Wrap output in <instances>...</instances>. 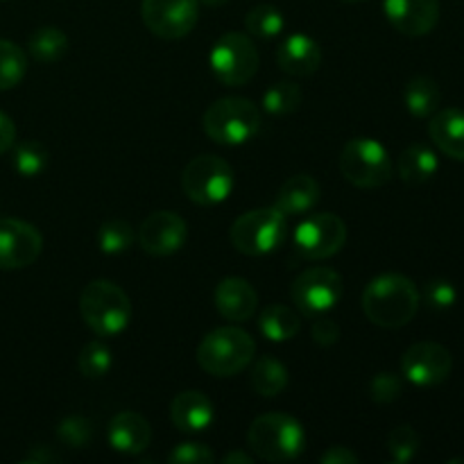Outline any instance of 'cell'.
Here are the masks:
<instances>
[{
  "label": "cell",
  "mask_w": 464,
  "mask_h": 464,
  "mask_svg": "<svg viewBox=\"0 0 464 464\" xmlns=\"http://www.w3.org/2000/svg\"><path fill=\"white\" fill-rule=\"evenodd\" d=\"M420 302L421 295L415 281L397 272L374 276L362 293V311L367 320L381 329H401L411 324L420 311Z\"/></svg>",
  "instance_id": "cell-1"
},
{
  "label": "cell",
  "mask_w": 464,
  "mask_h": 464,
  "mask_svg": "<svg viewBox=\"0 0 464 464\" xmlns=\"http://www.w3.org/2000/svg\"><path fill=\"white\" fill-rule=\"evenodd\" d=\"M80 315L98 338H113L131 322V302L113 281L95 279L80 295Z\"/></svg>",
  "instance_id": "cell-2"
},
{
  "label": "cell",
  "mask_w": 464,
  "mask_h": 464,
  "mask_svg": "<svg viewBox=\"0 0 464 464\" xmlns=\"http://www.w3.org/2000/svg\"><path fill=\"white\" fill-rule=\"evenodd\" d=\"M256 353V343L238 326H220L202 338L198 347V362L207 374L227 379L249 367Z\"/></svg>",
  "instance_id": "cell-3"
},
{
  "label": "cell",
  "mask_w": 464,
  "mask_h": 464,
  "mask_svg": "<svg viewBox=\"0 0 464 464\" xmlns=\"http://www.w3.org/2000/svg\"><path fill=\"white\" fill-rule=\"evenodd\" d=\"M247 444L261 460L290 462L302 456L306 447V433L295 417L270 412L252 421L247 430Z\"/></svg>",
  "instance_id": "cell-4"
},
{
  "label": "cell",
  "mask_w": 464,
  "mask_h": 464,
  "mask_svg": "<svg viewBox=\"0 0 464 464\" xmlns=\"http://www.w3.org/2000/svg\"><path fill=\"white\" fill-rule=\"evenodd\" d=\"M261 109L247 98H222L204 113V131L220 145H243L261 130Z\"/></svg>",
  "instance_id": "cell-5"
},
{
  "label": "cell",
  "mask_w": 464,
  "mask_h": 464,
  "mask_svg": "<svg viewBox=\"0 0 464 464\" xmlns=\"http://www.w3.org/2000/svg\"><path fill=\"white\" fill-rule=\"evenodd\" d=\"M288 236V220L276 207L254 208L231 225V245L247 256H266L279 249Z\"/></svg>",
  "instance_id": "cell-6"
},
{
  "label": "cell",
  "mask_w": 464,
  "mask_h": 464,
  "mask_svg": "<svg viewBox=\"0 0 464 464\" xmlns=\"http://www.w3.org/2000/svg\"><path fill=\"white\" fill-rule=\"evenodd\" d=\"M340 172L356 188H381L392 179V159L374 139H352L338 157Z\"/></svg>",
  "instance_id": "cell-7"
},
{
  "label": "cell",
  "mask_w": 464,
  "mask_h": 464,
  "mask_svg": "<svg viewBox=\"0 0 464 464\" xmlns=\"http://www.w3.org/2000/svg\"><path fill=\"white\" fill-rule=\"evenodd\" d=\"M181 188L190 202L199 207H216L234 190V170L225 159L199 154L181 172Z\"/></svg>",
  "instance_id": "cell-8"
},
{
  "label": "cell",
  "mask_w": 464,
  "mask_h": 464,
  "mask_svg": "<svg viewBox=\"0 0 464 464\" xmlns=\"http://www.w3.org/2000/svg\"><path fill=\"white\" fill-rule=\"evenodd\" d=\"M213 75L225 86H243L258 72V50L247 34L227 32L208 54Z\"/></svg>",
  "instance_id": "cell-9"
},
{
  "label": "cell",
  "mask_w": 464,
  "mask_h": 464,
  "mask_svg": "<svg viewBox=\"0 0 464 464\" xmlns=\"http://www.w3.org/2000/svg\"><path fill=\"white\" fill-rule=\"evenodd\" d=\"M347 243V225L335 213H313L295 229V249L306 261L335 256Z\"/></svg>",
  "instance_id": "cell-10"
},
{
  "label": "cell",
  "mask_w": 464,
  "mask_h": 464,
  "mask_svg": "<svg viewBox=\"0 0 464 464\" xmlns=\"http://www.w3.org/2000/svg\"><path fill=\"white\" fill-rule=\"evenodd\" d=\"M290 297L304 315H324L343 297V276L331 267H311L293 281Z\"/></svg>",
  "instance_id": "cell-11"
},
{
  "label": "cell",
  "mask_w": 464,
  "mask_h": 464,
  "mask_svg": "<svg viewBox=\"0 0 464 464\" xmlns=\"http://www.w3.org/2000/svg\"><path fill=\"white\" fill-rule=\"evenodd\" d=\"M140 16L159 39H184L198 25L199 0H143Z\"/></svg>",
  "instance_id": "cell-12"
},
{
  "label": "cell",
  "mask_w": 464,
  "mask_h": 464,
  "mask_svg": "<svg viewBox=\"0 0 464 464\" xmlns=\"http://www.w3.org/2000/svg\"><path fill=\"white\" fill-rule=\"evenodd\" d=\"M453 370V356L438 343H417L401 356V374L417 388L444 383Z\"/></svg>",
  "instance_id": "cell-13"
},
{
  "label": "cell",
  "mask_w": 464,
  "mask_h": 464,
  "mask_svg": "<svg viewBox=\"0 0 464 464\" xmlns=\"http://www.w3.org/2000/svg\"><path fill=\"white\" fill-rule=\"evenodd\" d=\"M44 238L30 222L0 218V270H23L39 258Z\"/></svg>",
  "instance_id": "cell-14"
},
{
  "label": "cell",
  "mask_w": 464,
  "mask_h": 464,
  "mask_svg": "<svg viewBox=\"0 0 464 464\" xmlns=\"http://www.w3.org/2000/svg\"><path fill=\"white\" fill-rule=\"evenodd\" d=\"M188 238L184 218L172 211H154L140 222L139 243L150 256H170L179 252Z\"/></svg>",
  "instance_id": "cell-15"
},
{
  "label": "cell",
  "mask_w": 464,
  "mask_h": 464,
  "mask_svg": "<svg viewBox=\"0 0 464 464\" xmlns=\"http://www.w3.org/2000/svg\"><path fill=\"white\" fill-rule=\"evenodd\" d=\"M390 25L406 36H426L440 21V0H383Z\"/></svg>",
  "instance_id": "cell-16"
},
{
  "label": "cell",
  "mask_w": 464,
  "mask_h": 464,
  "mask_svg": "<svg viewBox=\"0 0 464 464\" xmlns=\"http://www.w3.org/2000/svg\"><path fill=\"white\" fill-rule=\"evenodd\" d=\"M213 302L225 320L243 324V322L252 320L256 313L258 295L249 281L240 279V276H227L216 285Z\"/></svg>",
  "instance_id": "cell-17"
},
{
  "label": "cell",
  "mask_w": 464,
  "mask_h": 464,
  "mask_svg": "<svg viewBox=\"0 0 464 464\" xmlns=\"http://www.w3.org/2000/svg\"><path fill=\"white\" fill-rule=\"evenodd\" d=\"M107 440L116 453H122V456H139L152 442V426L139 412L122 411L109 421Z\"/></svg>",
  "instance_id": "cell-18"
},
{
  "label": "cell",
  "mask_w": 464,
  "mask_h": 464,
  "mask_svg": "<svg viewBox=\"0 0 464 464\" xmlns=\"http://www.w3.org/2000/svg\"><path fill=\"white\" fill-rule=\"evenodd\" d=\"M170 420L181 433H204L216 420V408L204 392L186 390L172 399Z\"/></svg>",
  "instance_id": "cell-19"
},
{
  "label": "cell",
  "mask_w": 464,
  "mask_h": 464,
  "mask_svg": "<svg viewBox=\"0 0 464 464\" xmlns=\"http://www.w3.org/2000/svg\"><path fill=\"white\" fill-rule=\"evenodd\" d=\"M276 62L288 75L308 77L317 72L322 63V48L306 34H290L276 53Z\"/></svg>",
  "instance_id": "cell-20"
},
{
  "label": "cell",
  "mask_w": 464,
  "mask_h": 464,
  "mask_svg": "<svg viewBox=\"0 0 464 464\" xmlns=\"http://www.w3.org/2000/svg\"><path fill=\"white\" fill-rule=\"evenodd\" d=\"M429 134L438 150L447 157L464 161V111L462 109H442L430 116Z\"/></svg>",
  "instance_id": "cell-21"
},
{
  "label": "cell",
  "mask_w": 464,
  "mask_h": 464,
  "mask_svg": "<svg viewBox=\"0 0 464 464\" xmlns=\"http://www.w3.org/2000/svg\"><path fill=\"white\" fill-rule=\"evenodd\" d=\"M322 198V188L311 175H295L285 181L276 195L275 207L288 216H304L317 207Z\"/></svg>",
  "instance_id": "cell-22"
},
{
  "label": "cell",
  "mask_w": 464,
  "mask_h": 464,
  "mask_svg": "<svg viewBox=\"0 0 464 464\" xmlns=\"http://www.w3.org/2000/svg\"><path fill=\"white\" fill-rule=\"evenodd\" d=\"M438 154L429 145L421 143L408 145L397 159V175L408 186H420L430 181L435 177V172H438Z\"/></svg>",
  "instance_id": "cell-23"
},
{
  "label": "cell",
  "mask_w": 464,
  "mask_h": 464,
  "mask_svg": "<svg viewBox=\"0 0 464 464\" xmlns=\"http://www.w3.org/2000/svg\"><path fill=\"white\" fill-rule=\"evenodd\" d=\"M403 102L411 116L415 118H430L440 109L442 102V91L433 77L417 75L412 77L403 91Z\"/></svg>",
  "instance_id": "cell-24"
},
{
  "label": "cell",
  "mask_w": 464,
  "mask_h": 464,
  "mask_svg": "<svg viewBox=\"0 0 464 464\" xmlns=\"http://www.w3.org/2000/svg\"><path fill=\"white\" fill-rule=\"evenodd\" d=\"M258 329L270 343H288L302 329V320L297 313L284 304H272L258 317Z\"/></svg>",
  "instance_id": "cell-25"
},
{
  "label": "cell",
  "mask_w": 464,
  "mask_h": 464,
  "mask_svg": "<svg viewBox=\"0 0 464 464\" xmlns=\"http://www.w3.org/2000/svg\"><path fill=\"white\" fill-rule=\"evenodd\" d=\"M249 381H252L254 392L261 397H279L288 388V370L276 358L263 356L254 362Z\"/></svg>",
  "instance_id": "cell-26"
},
{
  "label": "cell",
  "mask_w": 464,
  "mask_h": 464,
  "mask_svg": "<svg viewBox=\"0 0 464 464\" xmlns=\"http://www.w3.org/2000/svg\"><path fill=\"white\" fill-rule=\"evenodd\" d=\"M27 50L41 63L59 62L68 53V36L59 27H39L27 36Z\"/></svg>",
  "instance_id": "cell-27"
},
{
  "label": "cell",
  "mask_w": 464,
  "mask_h": 464,
  "mask_svg": "<svg viewBox=\"0 0 464 464\" xmlns=\"http://www.w3.org/2000/svg\"><path fill=\"white\" fill-rule=\"evenodd\" d=\"M245 27H247L249 34L258 36V39H275L284 32L285 18L279 7L263 3L249 9L247 16H245Z\"/></svg>",
  "instance_id": "cell-28"
},
{
  "label": "cell",
  "mask_w": 464,
  "mask_h": 464,
  "mask_svg": "<svg viewBox=\"0 0 464 464\" xmlns=\"http://www.w3.org/2000/svg\"><path fill=\"white\" fill-rule=\"evenodd\" d=\"M302 104V89L295 82H275L270 89L263 93V109L270 116H290Z\"/></svg>",
  "instance_id": "cell-29"
},
{
  "label": "cell",
  "mask_w": 464,
  "mask_h": 464,
  "mask_svg": "<svg viewBox=\"0 0 464 464\" xmlns=\"http://www.w3.org/2000/svg\"><path fill=\"white\" fill-rule=\"evenodd\" d=\"M27 72V54L7 39H0V91H9L23 82Z\"/></svg>",
  "instance_id": "cell-30"
},
{
  "label": "cell",
  "mask_w": 464,
  "mask_h": 464,
  "mask_svg": "<svg viewBox=\"0 0 464 464\" xmlns=\"http://www.w3.org/2000/svg\"><path fill=\"white\" fill-rule=\"evenodd\" d=\"M48 163L50 152L39 140H23V143H18L14 148L12 166L21 177H27V179L30 177H39L48 168Z\"/></svg>",
  "instance_id": "cell-31"
},
{
  "label": "cell",
  "mask_w": 464,
  "mask_h": 464,
  "mask_svg": "<svg viewBox=\"0 0 464 464\" xmlns=\"http://www.w3.org/2000/svg\"><path fill=\"white\" fill-rule=\"evenodd\" d=\"M136 231L127 220H109L98 231V247L102 254H122L134 245Z\"/></svg>",
  "instance_id": "cell-32"
},
{
  "label": "cell",
  "mask_w": 464,
  "mask_h": 464,
  "mask_svg": "<svg viewBox=\"0 0 464 464\" xmlns=\"http://www.w3.org/2000/svg\"><path fill=\"white\" fill-rule=\"evenodd\" d=\"M111 349L102 343V340H91L84 349L80 352V365L82 376L86 379H102V376L109 374L111 370Z\"/></svg>",
  "instance_id": "cell-33"
},
{
  "label": "cell",
  "mask_w": 464,
  "mask_h": 464,
  "mask_svg": "<svg viewBox=\"0 0 464 464\" xmlns=\"http://www.w3.org/2000/svg\"><path fill=\"white\" fill-rule=\"evenodd\" d=\"M420 451V435L411 424H401L388 435V456L397 464L411 462Z\"/></svg>",
  "instance_id": "cell-34"
},
{
  "label": "cell",
  "mask_w": 464,
  "mask_h": 464,
  "mask_svg": "<svg viewBox=\"0 0 464 464\" xmlns=\"http://www.w3.org/2000/svg\"><path fill=\"white\" fill-rule=\"evenodd\" d=\"M57 438L63 447L71 449H84L93 440V424L91 420L80 415L66 417L62 424L57 426Z\"/></svg>",
  "instance_id": "cell-35"
},
{
  "label": "cell",
  "mask_w": 464,
  "mask_h": 464,
  "mask_svg": "<svg viewBox=\"0 0 464 464\" xmlns=\"http://www.w3.org/2000/svg\"><path fill=\"white\" fill-rule=\"evenodd\" d=\"M424 297L426 306L433 308V311H447V308L456 306L458 302V290L451 281L447 279H430L429 284L424 285Z\"/></svg>",
  "instance_id": "cell-36"
},
{
  "label": "cell",
  "mask_w": 464,
  "mask_h": 464,
  "mask_svg": "<svg viewBox=\"0 0 464 464\" xmlns=\"http://www.w3.org/2000/svg\"><path fill=\"white\" fill-rule=\"evenodd\" d=\"M403 381L392 372H381L370 381V397L376 403H392L401 397Z\"/></svg>",
  "instance_id": "cell-37"
},
{
  "label": "cell",
  "mask_w": 464,
  "mask_h": 464,
  "mask_svg": "<svg viewBox=\"0 0 464 464\" xmlns=\"http://www.w3.org/2000/svg\"><path fill=\"white\" fill-rule=\"evenodd\" d=\"M168 462L170 464H211L216 462V456H213L211 449L207 444L199 442H184L179 447H175L168 456Z\"/></svg>",
  "instance_id": "cell-38"
},
{
  "label": "cell",
  "mask_w": 464,
  "mask_h": 464,
  "mask_svg": "<svg viewBox=\"0 0 464 464\" xmlns=\"http://www.w3.org/2000/svg\"><path fill=\"white\" fill-rule=\"evenodd\" d=\"M313 340H315L320 347H331V344L338 343L340 338V326L335 324L331 317H324V315H317L315 322H313Z\"/></svg>",
  "instance_id": "cell-39"
},
{
  "label": "cell",
  "mask_w": 464,
  "mask_h": 464,
  "mask_svg": "<svg viewBox=\"0 0 464 464\" xmlns=\"http://www.w3.org/2000/svg\"><path fill=\"white\" fill-rule=\"evenodd\" d=\"M16 143V127H14L12 118L7 113L0 111V154L9 152Z\"/></svg>",
  "instance_id": "cell-40"
},
{
  "label": "cell",
  "mask_w": 464,
  "mask_h": 464,
  "mask_svg": "<svg viewBox=\"0 0 464 464\" xmlns=\"http://www.w3.org/2000/svg\"><path fill=\"white\" fill-rule=\"evenodd\" d=\"M322 464H356L358 456L353 451H349L347 447H331L329 451L320 456Z\"/></svg>",
  "instance_id": "cell-41"
},
{
  "label": "cell",
  "mask_w": 464,
  "mask_h": 464,
  "mask_svg": "<svg viewBox=\"0 0 464 464\" xmlns=\"http://www.w3.org/2000/svg\"><path fill=\"white\" fill-rule=\"evenodd\" d=\"M62 458L57 456V453L48 451L45 447H34L30 451V456H27V462H59Z\"/></svg>",
  "instance_id": "cell-42"
},
{
  "label": "cell",
  "mask_w": 464,
  "mask_h": 464,
  "mask_svg": "<svg viewBox=\"0 0 464 464\" xmlns=\"http://www.w3.org/2000/svg\"><path fill=\"white\" fill-rule=\"evenodd\" d=\"M222 462L225 464H252V456L249 453H243V451H234V453H227L225 458H222Z\"/></svg>",
  "instance_id": "cell-43"
},
{
  "label": "cell",
  "mask_w": 464,
  "mask_h": 464,
  "mask_svg": "<svg viewBox=\"0 0 464 464\" xmlns=\"http://www.w3.org/2000/svg\"><path fill=\"white\" fill-rule=\"evenodd\" d=\"M202 5H207V7H222V5H227L229 0H199Z\"/></svg>",
  "instance_id": "cell-44"
},
{
  "label": "cell",
  "mask_w": 464,
  "mask_h": 464,
  "mask_svg": "<svg viewBox=\"0 0 464 464\" xmlns=\"http://www.w3.org/2000/svg\"><path fill=\"white\" fill-rule=\"evenodd\" d=\"M344 3H365V0H344Z\"/></svg>",
  "instance_id": "cell-45"
}]
</instances>
